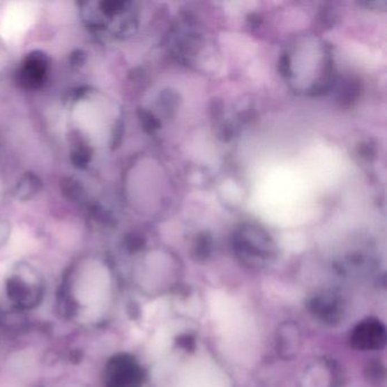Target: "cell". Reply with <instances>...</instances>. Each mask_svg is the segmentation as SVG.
<instances>
[{
	"label": "cell",
	"instance_id": "5b68a950",
	"mask_svg": "<svg viewBox=\"0 0 387 387\" xmlns=\"http://www.w3.org/2000/svg\"><path fill=\"white\" fill-rule=\"evenodd\" d=\"M144 372L135 358L119 354L113 358L108 368L109 387H142Z\"/></svg>",
	"mask_w": 387,
	"mask_h": 387
},
{
	"label": "cell",
	"instance_id": "ba28073f",
	"mask_svg": "<svg viewBox=\"0 0 387 387\" xmlns=\"http://www.w3.org/2000/svg\"><path fill=\"white\" fill-rule=\"evenodd\" d=\"M93 157V149L83 137H74V142L70 149V162L74 167L84 169L88 167Z\"/></svg>",
	"mask_w": 387,
	"mask_h": 387
},
{
	"label": "cell",
	"instance_id": "5bb4252c",
	"mask_svg": "<svg viewBox=\"0 0 387 387\" xmlns=\"http://www.w3.org/2000/svg\"><path fill=\"white\" fill-rule=\"evenodd\" d=\"M137 115L140 117L141 124L144 126V131L148 133H153L159 128V121L155 119L153 113H150L149 110L139 109Z\"/></svg>",
	"mask_w": 387,
	"mask_h": 387
},
{
	"label": "cell",
	"instance_id": "4fadbf2b",
	"mask_svg": "<svg viewBox=\"0 0 387 387\" xmlns=\"http://www.w3.org/2000/svg\"><path fill=\"white\" fill-rule=\"evenodd\" d=\"M128 3L121 0H107L99 3V10L105 16L119 15L121 13L126 12Z\"/></svg>",
	"mask_w": 387,
	"mask_h": 387
},
{
	"label": "cell",
	"instance_id": "30bf717a",
	"mask_svg": "<svg viewBox=\"0 0 387 387\" xmlns=\"http://www.w3.org/2000/svg\"><path fill=\"white\" fill-rule=\"evenodd\" d=\"M211 250H213V238L211 235L207 232H202L195 238V244H193V257L198 261H204L211 257Z\"/></svg>",
	"mask_w": 387,
	"mask_h": 387
},
{
	"label": "cell",
	"instance_id": "52a82bcc",
	"mask_svg": "<svg viewBox=\"0 0 387 387\" xmlns=\"http://www.w3.org/2000/svg\"><path fill=\"white\" fill-rule=\"evenodd\" d=\"M43 180L39 175L33 172H26L23 176L17 181L15 188H14V197L19 202H25L39 195L43 190Z\"/></svg>",
	"mask_w": 387,
	"mask_h": 387
},
{
	"label": "cell",
	"instance_id": "e0dca14e",
	"mask_svg": "<svg viewBox=\"0 0 387 387\" xmlns=\"http://www.w3.org/2000/svg\"><path fill=\"white\" fill-rule=\"evenodd\" d=\"M86 61V52H83L81 49L74 50L70 56V64L74 68H81L84 66Z\"/></svg>",
	"mask_w": 387,
	"mask_h": 387
},
{
	"label": "cell",
	"instance_id": "3957f363",
	"mask_svg": "<svg viewBox=\"0 0 387 387\" xmlns=\"http://www.w3.org/2000/svg\"><path fill=\"white\" fill-rule=\"evenodd\" d=\"M386 327L375 317L365 318L351 329L349 344L358 351H378L386 345Z\"/></svg>",
	"mask_w": 387,
	"mask_h": 387
},
{
	"label": "cell",
	"instance_id": "ffe728a7",
	"mask_svg": "<svg viewBox=\"0 0 387 387\" xmlns=\"http://www.w3.org/2000/svg\"><path fill=\"white\" fill-rule=\"evenodd\" d=\"M360 153H361V155L365 157L366 159H370L372 155H374V153H375V149H374V146H370V144H363V146H360Z\"/></svg>",
	"mask_w": 387,
	"mask_h": 387
},
{
	"label": "cell",
	"instance_id": "8992f818",
	"mask_svg": "<svg viewBox=\"0 0 387 387\" xmlns=\"http://www.w3.org/2000/svg\"><path fill=\"white\" fill-rule=\"evenodd\" d=\"M301 331L296 321L280 324L275 336V349L283 360H293L301 349Z\"/></svg>",
	"mask_w": 387,
	"mask_h": 387
},
{
	"label": "cell",
	"instance_id": "9a60e30c",
	"mask_svg": "<svg viewBox=\"0 0 387 387\" xmlns=\"http://www.w3.org/2000/svg\"><path fill=\"white\" fill-rule=\"evenodd\" d=\"M175 343L179 348L184 351H189V352H193L195 350V345H197L195 336L192 334H188V333L177 336Z\"/></svg>",
	"mask_w": 387,
	"mask_h": 387
},
{
	"label": "cell",
	"instance_id": "d6986e66",
	"mask_svg": "<svg viewBox=\"0 0 387 387\" xmlns=\"http://www.w3.org/2000/svg\"><path fill=\"white\" fill-rule=\"evenodd\" d=\"M10 225L7 223L6 220H0V245L6 243L7 240L10 238Z\"/></svg>",
	"mask_w": 387,
	"mask_h": 387
},
{
	"label": "cell",
	"instance_id": "ac0fdd59",
	"mask_svg": "<svg viewBox=\"0 0 387 387\" xmlns=\"http://www.w3.org/2000/svg\"><path fill=\"white\" fill-rule=\"evenodd\" d=\"M160 101L164 104V107L167 112H172V110H174L177 104L176 95H173L172 92H165Z\"/></svg>",
	"mask_w": 387,
	"mask_h": 387
},
{
	"label": "cell",
	"instance_id": "44dd1931",
	"mask_svg": "<svg viewBox=\"0 0 387 387\" xmlns=\"http://www.w3.org/2000/svg\"><path fill=\"white\" fill-rule=\"evenodd\" d=\"M280 70H281L283 74H289V72H290V59H289L287 56H283V57H282Z\"/></svg>",
	"mask_w": 387,
	"mask_h": 387
},
{
	"label": "cell",
	"instance_id": "7a4b0ae2",
	"mask_svg": "<svg viewBox=\"0 0 387 387\" xmlns=\"http://www.w3.org/2000/svg\"><path fill=\"white\" fill-rule=\"evenodd\" d=\"M307 308L314 319L329 327L339 326L347 314V302L341 293L321 291L311 296Z\"/></svg>",
	"mask_w": 387,
	"mask_h": 387
},
{
	"label": "cell",
	"instance_id": "6da1fadb",
	"mask_svg": "<svg viewBox=\"0 0 387 387\" xmlns=\"http://www.w3.org/2000/svg\"><path fill=\"white\" fill-rule=\"evenodd\" d=\"M233 249L238 259L249 268H265L278 256L274 241L259 229H241L233 238Z\"/></svg>",
	"mask_w": 387,
	"mask_h": 387
},
{
	"label": "cell",
	"instance_id": "9c48e42d",
	"mask_svg": "<svg viewBox=\"0 0 387 387\" xmlns=\"http://www.w3.org/2000/svg\"><path fill=\"white\" fill-rule=\"evenodd\" d=\"M61 193L65 198L75 204H82L86 200V189L83 184L74 177H64L61 182Z\"/></svg>",
	"mask_w": 387,
	"mask_h": 387
},
{
	"label": "cell",
	"instance_id": "277c9868",
	"mask_svg": "<svg viewBox=\"0 0 387 387\" xmlns=\"http://www.w3.org/2000/svg\"><path fill=\"white\" fill-rule=\"evenodd\" d=\"M50 59L41 50L30 52L22 61L16 79L25 91H36L45 84L48 74Z\"/></svg>",
	"mask_w": 387,
	"mask_h": 387
},
{
	"label": "cell",
	"instance_id": "7402d4cb",
	"mask_svg": "<svg viewBox=\"0 0 387 387\" xmlns=\"http://www.w3.org/2000/svg\"><path fill=\"white\" fill-rule=\"evenodd\" d=\"M88 92L89 91L86 90V86H84V88L75 89V90H73V92H72V98H70V99L79 100L81 98L84 97Z\"/></svg>",
	"mask_w": 387,
	"mask_h": 387
},
{
	"label": "cell",
	"instance_id": "2e32d148",
	"mask_svg": "<svg viewBox=\"0 0 387 387\" xmlns=\"http://www.w3.org/2000/svg\"><path fill=\"white\" fill-rule=\"evenodd\" d=\"M144 236L137 233H131L128 234L126 238V245L128 248V250L132 251V252H135V251H139L144 247Z\"/></svg>",
	"mask_w": 387,
	"mask_h": 387
},
{
	"label": "cell",
	"instance_id": "8fae6325",
	"mask_svg": "<svg viewBox=\"0 0 387 387\" xmlns=\"http://www.w3.org/2000/svg\"><path fill=\"white\" fill-rule=\"evenodd\" d=\"M365 375L369 383L375 386H381L385 381V367L381 361L372 360L365 369Z\"/></svg>",
	"mask_w": 387,
	"mask_h": 387
},
{
	"label": "cell",
	"instance_id": "7c38bea8",
	"mask_svg": "<svg viewBox=\"0 0 387 387\" xmlns=\"http://www.w3.org/2000/svg\"><path fill=\"white\" fill-rule=\"evenodd\" d=\"M89 211L92 218L103 225L112 226L115 223V217L113 216L112 211H108L104 206L99 204H91L89 207Z\"/></svg>",
	"mask_w": 387,
	"mask_h": 387
}]
</instances>
